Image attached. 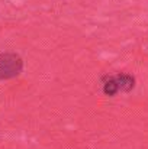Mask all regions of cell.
Wrapping results in <instances>:
<instances>
[{"instance_id": "cell-1", "label": "cell", "mask_w": 148, "mask_h": 149, "mask_svg": "<svg viewBox=\"0 0 148 149\" xmlns=\"http://www.w3.org/2000/svg\"><path fill=\"white\" fill-rule=\"evenodd\" d=\"M22 68V61L16 54H0V77L7 78L18 74Z\"/></svg>"}]
</instances>
